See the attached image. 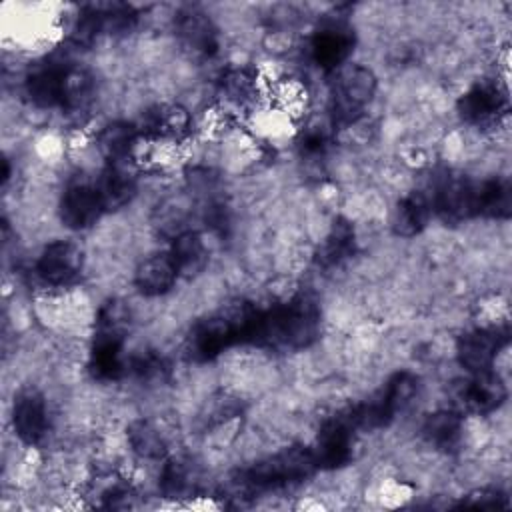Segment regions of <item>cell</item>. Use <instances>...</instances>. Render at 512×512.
I'll return each mask as SVG.
<instances>
[{
    "label": "cell",
    "mask_w": 512,
    "mask_h": 512,
    "mask_svg": "<svg viewBox=\"0 0 512 512\" xmlns=\"http://www.w3.org/2000/svg\"><path fill=\"white\" fill-rule=\"evenodd\" d=\"M320 336L318 300L300 292L268 310H258L250 344L274 350H302Z\"/></svg>",
    "instance_id": "6da1fadb"
},
{
    "label": "cell",
    "mask_w": 512,
    "mask_h": 512,
    "mask_svg": "<svg viewBox=\"0 0 512 512\" xmlns=\"http://www.w3.org/2000/svg\"><path fill=\"white\" fill-rule=\"evenodd\" d=\"M258 308L248 302L232 304L198 324L186 338V354L194 362H208L234 344H250Z\"/></svg>",
    "instance_id": "7a4b0ae2"
},
{
    "label": "cell",
    "mask_w": 512,
    "mask_h": 512,
    "mask_svg": "<svg viewBox=\"0 0 512 512\" xmlns=\"http://www.w3.org/2000/svg\"><path fill=\"white\" fill-rule=\"evenodd\" d=\"M128 314L120 302H108L98 314L88 368L98 380H118L126 374L124 340Z\"/></svg>",
    "instance_id": "3957f363"
},
{
    "label": "cell",
    "mask_w": 512,
    "mask_h": 512,
    "mask_svg": "<svg viewBox=\"0 0 512 512\" xmlns=\"http://www.w3.org/2000/svg\"><path fill=\"white\" fill-rule=\"evenodd\" d=\"M318 470L312 448L292 446L242 470L238 482L250 490H276L304 482Z\"/></svg>",
    "instance_id": "277c9868"
},
{
    "label": "cell",
    "mask_w": 512,
    "mask_h": 512,
    "mask_svg": "<svg viewBox=\"0 0 512 512\" xmlns=\"http://www.w3.org/2000/svg\"><path fill=\"white\" fill-rule=\"evenodd\" d=\"M376 78L366 66L350 64L336 70L332 84V116L338 124H352L372 100Z\"/></svg>",
    "instance_id": "5b68a950"
},
{
    "label": "cell",
    "mask_w": 512,
    "mask_h": 512,
    "mask_svg": "<svg viewBox=\"0 0 512 512\" xmlns=\"http://www.w3.org/2000/svg\"><path fill=\"white\" fill-rule=\"evenodd\" d=\"M508 326H486L466 332L456 346L458 362L470 372L490 370L498 352L508 344Z\"/></svg>",
    "instance_id": "8992f818"
},
{
    "label": "cell",
    "mask_w": 512,
    "mask_h": 512,
    "mask_svg": "<svg viewBox=\"0 0 512 512\" xmlns=\"http://www.w3.org/2000/svg\"><path fill=\"white\" fill-rule=\"evenodd\" d=\"M356 430L346 420L344 412L328 418L316 438L312 448L318 470H336L352 460V442Z\"/></svg>",
    "instance_id": "52a82bcc"
},
{
    "label": "cell",
    "mask_w": 512,
    "mask_h": 512,
    "mask_svg": "<svg viewBox=\"0 0 512 512\" xmlns=\"http://www.w3.org/2000/svg\"><path fill=\"white\" fill-rule=\"evenodd\" d=\"M72 64L56 58L32 68L26 78V94L30 102L38 108H64L66 78Z\"/></svg>",
    "instance_id": "ba28073f"
},
{
    "label": "cell",
    "mask_w": 512,
    "mask_h": 512,
    "mask_svg": "<svg viewBox=\"0 0 512 512\" xmlns=\"http://www.w3.org/2000/svg\"><path fill=\"white\" fill-rule=\"evenodd\" d=\"M354 50V34L342 22L322 24L310 40L312 60L326 72L340 70Z\"/></svg>",
    "instance_id": "9c48e42d"
},
{
    "label": "cell",
    "mask_w": 512,
    "mask_h": 512,
    "mask_svg": "<svg viewBox=\"0 0 512 512\" xmlns=\"http://www.w3.org/2000/svg\"><path fill=\"white\" fill-rule=\"evenodd\" d=\"M508 108V96L496 82H478L458 100V114L464 122L484 126L496 122Z\"/></svg>",
    "instance_id": "30bf717a"
},
{
    "label": "cell",
    "mask_w": 512,
    "mask_h": 512,
    "mask_svg": "<svg viewBox=\"0 0 512 512\" xmlns=\"http://www.w3.org/2000/svg\"><path fill=\"white\" fill-rule=\"evenodd\" d=\"M474 184L460 176H444L432 192V212L444 222L456 224L474 216Z\"/></svg>",
    "instance_id": "8fae6325"
},
{
    "label": "cell",
    "mask_w": 512,
    "mask_h": 512,
    "mask_svg": "<svg viewBox=\"0 0 512 512\" xmlns=\"http://www.w3.org/2000/svg\"><path fill=\"white\" fill-rule=\"evenodd\" d=\"M82 270V252L66 240L50 242L36 262V274L50 286H64L78 278Z\"/></svg>",
    "instance_id": "7c38bea8"
},
{
    "label": "cell",
    "mask_w": 512,
    "mask_h": 512,
    "mask_svg": "<svg viewBox=\"0 0 512 512\" xmlns=\"http://www.w3.org/2000/svg\"><path fill=\"white\" fill-rule=\"evenodd\" d=\"M456 398L462 410L472 414H488L500 408L506 400V386L498 374H494L492 370H484L464 380L458 386Z\"/></svg>",
    "instance_id": "4fadbf2b"
},
{
    "label": "cell",
    "mask_w": 512,
    "mask_h": 512,
    "mask_svg": "<svg viewBox=\"0 0 512 512\" xmlns=\"http://www.w3.org/2000/svg\"><path fill=\"white\" fill-rule=\"evenodd\" d=\"M106 212L96 186L72 184L66 188L60 200V220L72 230H84L96 224V220Z\"/></svg>",
    "instance_id": "5bb4252c"
},
{
    "label": "cell",
    "mask_w": 512,
    "mask_h": 512,
    "mask_svg": "<svg viewBox=\"0 0 512 512\" xmlns=\"http://www.w3.org/2000/svg\"><path fill=\"white\" fill-rule=\"evenodd\" d=\"M12 424L24 444H38L48 430V412L44 396L36 390H24L14 398Z\"/></svg>",
    "instance_id": "9a60e30c"
},
{
    "label": "cell",
    "mask_w": 512,
    "mask_h": 512,
    "mask_svg": "<svg viewBox=\"0 0 512 512\" xmlns=\"http://www.w3.org/2000/svg\"><path fill=\"white\" fill-rule=\"evenodd\" d=\"M126 162L128 160L110 162L98 178L96 190H98L106 210H118V208L126 206L132 200V196L136 194V176L126 166Z\"/></svg>",
    "instance_id": "2e32d148"
},
{
    "label": "cell",
    "mask_w": 512,
    "mask_h": 512,
    "mask_svg": "<svg viewBox=\"0 0 512 512\" xmlns=\"http://www.w3.org/2000/svg\"><path fill=\"white\" fill-rule=\"evenodd\" d=\"M176 32L180 40L194 52L212 56L218 50V36L212 20L194 8L182 10L176 18Z\"/></svg>",
    "instance_id": "e0dca14e"
},
{
    "label": "cell",
    "mask_w": 512,
    "mask_h": 512,
    "mask_svg": "<svg viewBox=\"0 0 512 512\" xmlns=\"http://www.w3.org/2000/svg\"><path fill=\"white\" fill-rule=\"evenodd\" d=\"M178 276L180 274L170 252H160L140 262L134 274V282L144 296H160L172 288Z\"/></svg>",
    "instance_id": "ac0fdd59"
},
{
    "label": "cell",
    "mask_w": 512,
    "mask_h": 512,
    "mask_svg": "<svg viewBox=\"0 0 512 512\" xmlns=\"http://www.w3.org/2000/svg\"><path fill=\"white\" fill-rule=\"evenodd\" d=\"M512 212V190L506 180L490 178L474 184V216L508 218Z\"/></svg>",
    "instance_id": "d6986e66"
},
{
    "label": "cell",
    "mask_w": 512,
    "mask_h": 512,
    "mask_svg": "<svg viewBox=\"0 0 512 512\" xmlns=\"http://www.w3.org/2000/svg\"><path fill=\"white\" fill-rule=\"evenodd\" d=\"M430 214V198L424 192H412L396 204L392 214V230L398 236H414L428 224Z\"/></svg>",
    "instance_id": "ffe728a7"
},
{
    "label": "cell",
    "mask_w": 512,
    "mask_h": 512,
    "mask_svg": "<svg viewBox=\"0 0 512 512\" xmlns=\"http://www.w3.org/2000/svg\"><path fill=\"white\" fill-rule=\"evenodd\" d=\"M354 254V228L348 220L338 218L328 236L324 238L322 246L316 252V262L322 268H332L342 264L346 258Z\"/></svg>",
    "instance_id": "44dd1931"
},
{
    "label": "cell",
    "mask_w": 512,
    "mask_h": 512,
    "mask_svg": "<svg viewBox=\"0 0 512 512\" xmlns=\"http://www.w3.org/2000/svg\"><path fill=\"white\" fill-rule=\"evenodd\" d=\"M170 256L178 268V274L182 276L198 274L208 260V252L202 236L192 230H186L174 238Z\"/></svg>",
    "instance_id": "7402d4cb"
},
{
    "label": "cell",
    "mask_w": 512,
    "mask_h": 512,
    "mask_svg": "<svg viewBox=\"0 0 512 512\" xmlns=\"http://www.w3.org/2000/svg\"><path fill=\"white\" fill-rule=\"evenodd\" d=\"M462 434V414L458 410H436L426 416L422 436L436 448H454Z\"/></svg>",
    "instance_id": "603a6c76"
},
{
    "label": "cell",
    "mask_w": 512,
    "mask_h": 512,
    "mask_svg": "<svg viewBox=\"0 0 512 512\" xmlns=\"http://www.w3.org/2000/svg\"><path fill=\"white\" fill-rule=\"evenodd\" d=\"M138 140L136 126L128 122H112L102 128L98 134V148L110 162L128 160V154L132 152L134 144Z\"/></svg>",
    "instance_id": "cb8c5ba5"
},
{
    "label": "cell",
    "mask_w": 512,
    "mask_h": 512,
    "mask_svg": "<svg viewBox=\"0 0 512 512\" xmlns=\"http://www.w3.org/2000/svg\"><path fill=\"white\" fill-rule=\"evenodd\" d=\"M126 436H128L132 450L142 458L158 460L166 452V444H164L160 432L146 420L132 422L126 430Z\"/></svg>",
    "instance_id": "d4e9b609"
},
{
    "label": "cell",
    "mask_w": 512,
    "mask_h": 512,
    "mask_svg": "<svg viewBox=\"0 0 512 512\" xmlns=\"http://www.w3.org/2000/svg\"><path fill=\"white\" fill-rule=\"evenodd\" d=\"M418 376L412 372H396L380 390L384 400L392 406V410L398 414L402 412L418 394Z\"/></svg>",
    "instance_id": "484cf974"
},
{
    "label": "cell",
    "mask_w": 512,
    "mask_h": 512,
    "mask_svg": "<svg viewBox=\"0 0 512 512\" xmlns=\"http://www.w3.org/2000/svg\"><path fill=\"white\" fill-rule=\"evenodd\" d=\"M190 470L180 460H168L160 474V488L168 498H178L186 490H190Z\"/></svg>",
    "instance_id": "4316f807"
},
{
    "label": "cell",
    "mask_w": 512,
    "mask_h": 512,
    "mask_svg": "<svg viewBox=\"0 0 512 512\" xmlns=\"http://www.w3.org/2000/svg\"><path fill=\"white\" fill-rule=\"evenodd\" d=\"M188 124V116L180 108H158L156 112L150 114L148 126L160 136H176L180 134Z\"/></svg>",
    "instance_id": "83f0119b"
},
{
    "label": "cell",
    "mask_w": 512,
    "mask_h": 512,
    "mask_svg": "<svg viewBox=\"0 0 512 512\" xmlns=\"http://www.w3.org/2000/svg\"><path fill=\"white\" fill-rule=\"evenodd\" d=\"M166 362L162 356L154 354V352H142L138 356H132L126 362V374H134L136 378L142 380H154V378H162V374L166 372Z\"/></svg>",
    "instance_id": "f1b7e54d"
},
{
    "label": "cell",
    "mask_w": 512,
    "mask_h": 512,
    "mask_svg": "<svg viewBox=\"0 0 512 512\" xmlns=\"http://www.w3.org/2000/svg\"><path fill=\"white\" fill-rule=\"evenodd\" d=\"M224 88H226L228 98H232L236 102H244L246 98H250V94L254 90V76L248 74L246 70H234L232 74L226 76Z\"/></svg>",
    "instance_id": "f546056e"
},
{
    "label": "cell",
    "mask_w": 512,
    "mask_h": 512,
    "mask_svg": "<svg viewBox=\"0 0 512 512\" xmlns=\"http://www.w3.org/2000/svg\"><path fill=\"white\" fill-rule=\"evenodd\" d=\"M460 506L466 508H482V510H492V508H506L508 500L502 492L498 490H476L462 500Z\"/></svg>",
    "instance_id": "4dcf8cb0"
},
{
    "label": "cell",
    "mask_w": 512,
    "mask_h": 512,
    "mask_svg": "<svg viewBox=\"0 0 512 512\" xmlns=\"http://www.w3.org/2000/svg\"><path fill=\"white\" fill-rule=\"evenodd\" d=\"M326 142H328V138H326V132L322 128H310V130H306V134L300 140L302 154L318 156L326 150Z\"/></svg>",
    "instance_id": "1f68e13d"
}]
</instances>
